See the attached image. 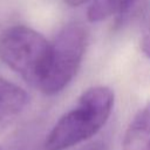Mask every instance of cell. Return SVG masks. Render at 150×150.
<instances>
[{
  "label": "cell",
  "mask_w": 150,
  "mask_h": 150,
  "mask_svg": "<svg viewBox=\"0 0 150 150\" xmlns=\"http://www.w3.org/2000/svg\"><path fill=\"white\" fill-rule=\"evenodd\" d=\"M114 91L105 86L87 89L75 107L67 111L47 135L45 150H67L96 135L109 120L114 108Z\"/></svg>",
  "instance_id": "6da1fadb"
},
{
  "label": "cell",
  "mask_w": 150,
  "mask_h": 150,
  "mask_svg": "<svg viewBox=\"0 0 150 150\" xmlns=\"http://www.w3.org/2000/svg\"><path fill=\"white\" fill-rule=\"evenodd\" d=\"M50 42L35 29L13 26L0 34V59L39 90L50 59Z\"/></svg>",
  "instance_id": "7a4b0ae2"
},
{
  "label": "cell",
  "mask_w": 150,
  "mask_h": 150,
  "mask_svg": "<svg viewBox=\"0 0 150 150\" xmlns=\"http://www.w3.org/2000/svg\"><path fill=\"white\" fill-rule=\"evenodd\" d=\"M50 59L39 90L46 95L62 91L76 75L87 46V32L80 23L63 27L50 42Z\"/></svg>",
  "instance_id": "3957f363"
},
{
  "label": "cell",
  "mask_w": 150,
  "mask_h": 150,
  "mask_svg": "<svg viewBox=\"0 0 150 150\" xmlns=\"http://www.w3.org/2000/svg\"><path fill=\"white\" fill-rule=\"evenodd\" d=\"M29 96L21 87L0 77V131L13 123L26 109Z\"/></svg>",
  "instance_id": "277c9868"
},
{
  "label": "cell",
  "mask_w": 150,
  "mask_h": 150,
  "mask_svg": "<svg viewBox=\"0 0 150 150\" xmlns=\"http://www.w3.org/2000/svg\"><path fill=\"white\" fill-rule=\"evenodd\" d=\"M122 150H150V103L141 109L128 125Z\"/></svg>",
  "instance_id": "5b68a950"
},
{
  "label": "cell",
  "mask_w": 150,
  "mask_h": 150,
  "mask_svg": "<svg viewBox=\"0 0 150 150\" xmlns=\"http://www.w3.org/2000/svg\"><path fill=\"white\" fill-rule=\"evenodd\" d=\"M137 0H93L87 16L90 21L97 22L112 15L122 14L129 11Z\"/></svg>",
  "instance_id": "8992f818"
},
{
  "label": "cell",
  "mask_w": 150,
  "mask_h": 150,
  "mask_svg": "<svg viewBox=\"0 0 150 150\" xmlns=\"http://www.w3.org/2000/svg\"><path fill=\"white\" fill-rule=\"evenodd\" d=\"M141 48L143 53L150 57V19L148 20L146 25L144 26V29L142 32V38H141Z\"/></svg>",
  "instance_id": "52a82bcc"
},
{
  "label": "cell",
  "mask_w": 150,
  "mask_h": 150,
  "mask_svg": "<svg viewBox=\"0 0 150 150\" xmlns=\"http://www.w3.org/2000/svg\"><path fill=\"white\" fill-rule=\"evenodd\" d=\"M79 150H111V148L105 141H95L87 145H83Z\"/></svg>",
  "instance_id": "ba28073f"
},
{
  "label": "cell",
  "mask_w": 150,
  "mask_h": 150,
  "mask_svg": "<svg viewBox=\"0 0 150 150\" xmlns=\"http://www.w3.org/2000/svg\"><path fill=\"white\" fill-rule=\"evenodd\" d=\"M67 5L69 6H73V7H76V6H81L88 1H93V0H63Z\"/></svg>",
  "instance_id": "9c48e42d"
},
{
  "label": "cell",
  "mask_w": 150,
  "mask_h": 150,
  "mask_svg": "<svg viewBox=\"0 0 150 150\" xmlns=\"http://www.w3.org/2000/svg\"><path fill=\"white\" fill-rule=\"evenodd\" d=\"M0 150H1V149H0Z\"/></svg>",
  "instance_id": "30bf717a"
}]
</instances>
